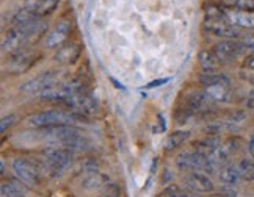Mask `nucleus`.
Returning a JSON list of instances; mask_svg holds the SVG:
<instances>
[{
  "label": "nucleus",
  "instance_id": "nucleus-37",
  "mask_svg": "<svg viewBox=\"0 0 254 197\" xmlns=\"http://www.w3.org/2000/svg\"><path fill=\"white\" fill-rule=\"evenodd\" d=\"M243 66H245L247 69H251V71H254V53L248 55L245 58V61H243Z\"/></svg>",
  "mask_w": 254,
  "mask_h": 197
},
{
  "label": "nucleus",
  "instance_id": "nucleus-22",
  "mask_svg": "<svg viewBox=\"0 0 254 197\" xmlns=\"http://www.w3.org/2000/svg\"><path fill=\"white\" fill-rule=\"evenodd\" d=\"M220 180L224 185H231V186L237 185L242 180V175L239 172V167L234 166V164H228V166L221 167V171H220Z\"/></svg>",
  "mask_w": 254,
  "mask_h": 197
},
{
  "label": "nucleus",
  "instance_id": "nucleus-33",
  "mask_svg": "<svg viewBox=\"0 0 254 197\" xmlns=\"http://www.w3.org/2000/svg\"><path fill=\"white\" fill-rule=\"evenodd\" d=\"M242 44L245 46L247 50H251L254 53V35H247L242 38Z\"/></svg>",
  "mask_w": 254,
  "mask_h": 197
},
{
  "label": "nucleus",
  "instance_id": "nucleus-21",
  "mask_svg": "<svg viewBox=\"0 0 254 197\" xmlns=\"http://www.w3.org/2000/svg\"><path fill=\"white\" fill-rule=\"evenodd\" d=\"M199 83L204 86H215V85H223V86H231V80L228 75L218 74V72H204L199 75Z\"/></svg>",
  "mask_w": 254,
  "mask_h": 197
},
{
  "label": "nucleus",
  "instance_id": "nucleus-2",
  "mask_svg": "<svg viewBox=\"0 0 254 197\" xmlns=\"http://www.w3.org/2000/svg\"><path fill=\"white\" fill-rule=\"evenodd\" d=\"M82 117L71 113H63V111H41L30 116L27 119V124L33 127V129H47V127L54 125H67L75 121H80Z\"/></svg>",
  "mask_w": 254,
  "mask_h": 197
},
{
  "label": "nucleus",
  "instance_id": "nucleus-5",
  "mask_svg": "<svg viewBox=\"0 0 254 197\" xmlns=\"http://www.w3.org/2000/svg\"><path fill=\"white\" fill-rule=\"evenodd\" d=\"M13 171H14L17 179L21 182H24L27 186H38L40 185V180H41L40 171H38V167L28 160L16 158L13 161Z\"/></svg>",
  "mask_w": 254,
  "mask_h": 197
},
{
  "label": "nucleus",
  "instance_id": "nucleus-39",
  "mask_svg": "<svg viewBox=\"0 0 254 197\" xmlns=\"http://www.w3.org/2000/svg\"><path fill=\"white\" fill-rule=\"evenodd\" d=\"M248 152L251 155V158L254 160V135L250 138V141H248Z\"/></svg>",
  "mask_w": 254,
  "mask_h": 197
},
{
  "label": "nucleus",
  "instance_id": "nucleus-35",
  "mask_svg": "<svg viewBox=\"0 0 254 197\" xmlns=\"http://www.w3.org/2000/svg\"><path fill=\"white\" fill-rule=\"evenodd\" d=\"M220 194H221L223 197H236V191H234V188H232L231 185H224V186H221Z\"/></svg>",
  "mask_w": 254,
  "mask_h": 197
},
{
  "label": "nucleus",
  "instance_id": "nucleus-42",
  "mask_svg": "<svg viewBox=\"0 0 254 197\" xmlns=\"http://www.w3.org/2000/svg\"><path fill=\"white\" fill-rule=\"evenodd\" d=\"M223 3H234V0H220Z\"/></svg>",
  "mask_w": 254,
  "mask_h": 197
},
{
  "label": "nucleus",
  "instance_id": "nucleus-10",
  "mask_svg": "<svg viewBox=\"0 0 254 197\" xmlns=\"http://www.w3.org/2000/svg\"><path fill=\"white\" fill-rule=\"evenodd\" d=\"M204 28L213 36L221 39H237L240 36V30L237 27H234L229 21H206Z\"/></svg>",
  "mask_w": 254,
  "mask_h": 197
},
{
  "label": "nucleus",
  "instance_id": "nucleus-25",
  "mask_svg": "<svg viewBox=\"0 0 254 197\" xmlns=\"http://www.w3.org/2000/svg\"><path fill=\"white\" fill-rule=\"evenodd\" d=\"M237 167H239V172L243 180L254 182V161H251L248 158H242L237 163Z\"/></svg>",
  "mask_w": 254,
  "mask_h": 197
},
{
  "label": "nucleus",
  "instance_id": "nucleus-15",
  "mask_svg": "<svg viewBox=\"0 0 254 197\" xmlns=\"http://www.w3.org/2000/svg\"><path fill=\"white\" fill-rule=\"evenodd\" d=\"M28 194V186L19 179H8L0 185L2 197H25Z\"/></svg>",
  "mask_w": 254,
  "mask_h": 197
},
{
  "label": "nucleus",
  "instance_id": "nucleus-4",
  "mask_svg": "<svg viewBox=\"0 0 254 197\" xmlns=\"http://www.w3.org/2000/svg\"><path fill=\"white\" fill-rule=\"evenodd\" d=\"M247 49L242 44V41H236V39H226V41H221L218 44H215L213 47V53L217 55L220 63H232L236 58H239Z\"/></svg>",
  "mask_w": 254,
  "mask_h": 197
},
{
  "label": "nucleus",
  "instance_id": "nucleus-3",
  "mask_svg": "<svg viewBox=\"0 0 254 197\" xmlns=\"http://www.w3.org/2000/svg\"><path fill=\"white\" fill-rule=\"evenodd\" d=\"M43 155L46 158V164L54 174H62L66 171L74 161V152L64 149L58 146H49L43 150Z\"/></svg>",
  "mask_w": 254,
  "mask_h": 197
},
{
  "label": "nucleus",
  "instance_id": "nucleus-38",
  "mask_svg": "<svg viewBox=\"0 0 254 197\" xmlns=\"http://www.w3.org/2000/svg\"><path fill=\"white\" fill-rule=\"evenodd\" d=\"M247 108H248L250 111L254 113V91H251L248 98H247Z\"/></svg>",
  "mask_w": 254,
  "mask_h": 197
},
{
  "label": "nucleus",
  "instance_id": "nucleus-17",
  "mask_svg": "<svg viewBox=\"0 0 254 197\" xmlns=\"http://www.w3.org/2000/svg\"><path fill=\"white\" fill-rule=\"evenodd\" d=\"M221 144L223 143H221V140H220L218 136L210 135V136H206V138H202V140L196 141V143L193 144V147H194V152L209 156L215 149H218Z\"/></svg>",
  "mask_w": 254,
  "mask_h": 197
},
{
  "label": "nucleus",
  "instance_id": "nucleus-36",
  "mask_svg": "<svg viewBox=\"0 0 254 197\" xmlns=\"http://www.w3.org/2000/svg\"><path fill=\"white\" fill-rule=\"evenodd\" d=\"M170 80L168 78H160V80H154V82H151V83H148L146 85V88L148 90H152V88H157V86H162V85H165V83H168Z\"/></svg>",
  "mask_w": 254,
  "mask_h": 197
},
{
  "label": "nucleus",
  "instance_id": "nucleus-29",
  "mask_svg": "<svg viewBox=\"0 0 254 197\" xmlns=\"http://www.w3.org/2000/svg\"><path fill=\"white\" fill-rule=\"evenodd\" d=\"M234 6L240 11L253 13L254 11V0H234Z\"/></svg>",
  "mask_w": 254,
  "mask_h": 197
},
{
  "label": "nucleus",
  "instance_id": "nucleus-31",
  "mask_svg": "<svg viewBox=\"0 0 254 197\" xmlns=\"http://www.w3.org/2000/svg\"><path fill=\"white\" fill-rule=\"evenodd\" d=\"M82 169H83V174L96 172V171H99V164H97L96 160H85L82 163Z\"/></svg>",
  "mask_w": 254,
  "mask_h": 197
},
{
  "label": "nucleus",
  "instance_id": "nucleus-20",
  "mask_svg": "<svg viewBox=\"0 0 254 197\" xmlns=\"http://www.w3.org/2000/svg\"><path fill=\"white\" fill-rule=\"evenodd\" d=\"M207 97L212 102H229L231 100V91L229 86H223V85H215V86H207L206 91Z\"/></svg>",
  "mask_w": 254,
  "mask_h": 197
},
{
  "label": "nucleus",
  "instance_id": "nucleus-1",
  "mask_svg": "<svg viewBox=\"0 0 254 197\" xmlns=\"http://www.w3.org/2000/svg\"><path fill=\"white\" fill-rule=\"evenodd\" d=\"M176 164L182 172H204L213 174L217 171L215 166L206 155H201L198 152H182L176 158Z\"/></svg>",
  "mask_w": 254,
  "mask_h": 197
},
{
  "label": "nucleus",
  "instance_id": "nucleus-7",
  "mask_svg": "<svg viewBox=\"0 0 254 197\" xmlns=\"http://www.w3.org/2000/svg\"><path fill=\"white\" fill-rule=\"evenodd\" d=\"M46 140H51L52 146H63L64 143L74 140V138L80 136V132L72 125H54V127H47L43 132Z\"/></svg>",
  "mask_w": 254,
  "mask_h": 197
},
{
  "label": "nucleus",
  "instance_id": "nucleus-12",
  "mask_svg": "<svg viewBox=\"0 0 254 197\" xmlns=\"http://www.w3.org/2000/svg\"><path fill=\"white\" fill-rule=\"evenodd\" d=\"M71 28H72V22L69 21V19H62V21L55 25L54 30L49 33V36L46 39V46L49 49L60 47L67 39V36H69Z\"/></svg>",
  "mask_w": 254,
  "mask_h": 197
},
{
  "label": "nucleus",
  "instance_id": "nucleus-13",
  "mask_svg": "<svg viewBox=\"0 0 254 197\" xmlns=\"http://www.w3.org/2000/svg\"><path fill=\"white\" fill-rule=\"evenodd\" d=\"M110 183V179L107 174H102L99 171L96 172H88L82 177L80 180V186L85 191H99L102 188H105L107 185Z\"/></svg>",
  "mask_w": 254,
  "mask_h": 197
},
{
  "label": "nucleus",
  "instance_id": "nucleus-34",
  "mask_svg": "<svg viewBox=\"0 0 254 197\" xmlns=\"http://www.w3.org/2000/svg\"><path fill=\"white\" fill-rule=\"evenodd\" d=\"M247 119V113L245 111H242V110H239V111H234L232 114H231V121L234 122V124H240V122H243Z\"/></svg>",
  "mask_w": 254,
  "mask_h": 197
},
{
  "label": "nucleus",
  "instance_id": "nucleus-28",
  "mask_svg": "<svg viewBox=\"0 0 254 197\" xmlns=\"http://www.w3.org/2000/svg\"><path fill=\"white\" fill-rule=\"evenodd\" d=\"M58 2H60V0H41L40 9H38V16H44V14L52 13L55 6L58 5Z\"/></svg>",
  "mask_w": 254,
  "mask_h": 197
},
{
  "label": "nucleus",
  "instance_id": "nucleus-27",
  "mask_svg": "<svg viewBox=\"0 0 254 197\" xmlns=\"http://www.w3.org/2000/svg\"><path fill=\"white\" fill-rule=\"evenodd\" d=\"M162 196L163 197H190L189 193L182 190L181 186L178 185H168V186H165L163 191H162Z\"/></svg>",
  "mask_w": 254,
  "mask_h": 197
},
{
  "label": "nucleus",
  "instance_id": "nucleus-16",
  "mask_svg": "<svg viewBox=\"0 0 254 197\" xmlns=\"http://www.w3.org/2000/svg\"><path fill=\"white\" fill-rule=\"evenodd\" d=\"M33 58L30 56V53L25 50H19L16 53H13L11 58V64H9V71L14 74H22L25 71H28L33 66Z\"/></svg>",
  "mask_w": 254,
  "mask_h": 197
},
{
  "label": "nucleus",
  "instance_id": "nucleus-26",
  "mask_svg": "<svg viewBox=\"0 0 254 197\" xmlns=\"http://www.w3.org/2000/svg\"><path fill=\"white\" fill-rule=\"evenodd\" d=\"M206 21H228V13L215 5L206 6Z\"/></svg>",
  "mask_w": 254,
  "mask_h": 197
},
{
  "label": "nucleus",
  "instance_id": "nucleus-30",
  "mask_svg": "<svg viewBox=\"0 0 254 197\" xmlns=\"http://www.w3.org/2000/svg\"><path fill=\"white\" fill-rule=\"evenodd\" d=\"M102 197H121V190L116 183H109L105 186V191Z\"/></svg>",
  "mask_w": 254,
  "mask_h": 197
},
{
  "label": "nucleus",
  "instance_id": "nucleus-6",
  "mask_svg": "<svg viewBox=\"0 0 254 197\" xmlns=\"http://www.w3.org/2000/svg\"><path fill=\"white\" fill-rule=\"evenodd\" d=\"M57 80V75L52 71H47V72H41L40 75H36L30 80H27L25 83H22L19 86V91L28 94V96H33V94H41L46 88L55 85Z\"/></svg>",
  "mask_w": 254,
  "mask_h": 197
},
{
  "label": "nucleus",
  "instance_id": "nucleus-40",
  "mask_svg": "<svg viewBox=\"0 0 254 197\" xmlns=\"http://www.w3.org/2000/svg\"><path fill=\"white\" fill-rule=\"evenodd\" d=\"M110 82L115 85V88H116V90H121V91H126V86L123 85V83H120L118 80H116V78L115 77H110Z\"/></svg>",
  "mask_w": 254,
  "mask_h": 197
},
{
  "label": "nucleus",
  "instance_id": "nucleus-18",
  "mask_svg": "<svg viewBox=\"0 0 254 197\" xmlns=\"http://www.w3.org/2000/svg\"><path fill=\"white\" fill-rule=\"evenodd\" d=\"M209 102H212V100L207 97L206 93H199V91L191 93L187 97V111L189 113H198V111L206 110Z\"/></svg>",
  "mask_w": 254,
  "mask_h": 197
},
{
  "label": "nucleus",
  "instance_id": "nucleus-32",
  "mask_svg": "<svg viewBox=\"0 0 254 197\" xmlns=\"http://www.w3.org/2000/svg\"><path fill=\"white\" fill-rule=\"evenodd\" d=\"M14 124V114H8V116H5L3 119H2V122H0V132H6V129H9Z\"/></svg>",
  "mask_w": 254,
  "mask_h": 197
},
{
  "label": "nucleus",
  "instance_id": "nucleus-11",
  "mask_svg": "<svg viewBox=\"0 0 254 197\" xmlns=\"http://www.w3.org/2000/svg\"><path fill=\"white\" fill-rule=\"evenodd\" d=\"M66 106L74 108V110L80 111L83 114H96L97 113V102L90 93H82L72 96L69 100L66 102Z\"/></svg>",
  "mask_w": 254,
  "mask_h": 197
},
{
  "label": "nucleus",
  "instance_id": "nucleus-24",
  "mask_svg": "<svg viewBox=\"0 0 254 197\" xmlns=\"http://www.w3.org/2000/svg\"><path fill=\"white\" fill-rule=\"evenodd\" d=\"M190 138V132L189 130H176L173 132L168 140H167V144H165V147H167L168 150H173V149H178V147L181 144H184L185 141H187Z\"/></svg>",
  "mask_w": 254,
  "mask_h": 197
},
{
  "label": "nucleus",
  "instance_id": "nucleus-41",
  "mask_svg": "<svg viewBox=\"0 0 254 197\" xmlns=\"http://www.w3.org/2000/svg\"><path fill=\"white\" fill-rule=\"evenodd\" d=\"M0 166H2V175H5V161H0Z\"/></svg>",
  "mask_w": 254,
  "mask_h": 197
},
{
  "label": "nucleus",
  "instance_id": "nucleus-23",
  "mask_svg": "<svg viewBox=\"0 0 254 197\" xmlns=\"http://www.w3.org/2000/svg\"><path fill=\"white\" fill-rule=\"evenodd\" d=\"M199 64L206 72H215L220 66V61L213 50H201L199 52Z\"/></svg>",
  "mask_w": 254,
  "mask_h": 197
},
{
  "label": "nucleus",
  "instance_id": "nucleus-14",
  "mask_svg": "<svg viewBox=\"0 0 254 197\" xmlns=\"http://www.w3.org/2000/svg\"><path fill=\"white\" fill-rule=\"evenodd\" d=\"M80 46L71 43V44H66L63 47H58V50L54 55V60L57 63H62V64H74L80 56Z\"/></svg>",
  "mask_w": 254,
  "mask_h": 197
},
{
  "label": "nucleus",
  "instance_id": "nucleus-9",
  "mask_svg": "<svg viewBox=\"0 0 254 197\" xmlns=\"http://www.w3.org/2000/svg\"><path fill=\"white\" fill-rule=\"evenodd\" d=\"M184 182L194 193L209 194V193H213V190H215L213 180L204 172H189L184 177Z\"/></svg>",
  "mask_w": 254,
  "mask_h": 197
},
{
  "label": "nucleus",
  "instance_id": "nucleus-19",
  "mask_svg": "<svg viewBox=\"0 0 254 197\" xmlns=\"http://www.w3.org/2000/svg\"><path fill=\"white\" fill-rule=\"evenodd\" d=\"M228 21L237 28H254V14L245 11L228 13Z\"/></svg>",
  "mask_w": 254,
  "mask_h": 197
},
{
  "label": "nucleus",
  "instance_id": "nucleus-8",
  "mask_svg": "<svg viewBox=\"0 0 254 197\" xmlns=\"http://www.w3.org/2000/svg\"><path fill=\"white\" fill-rule=\"evenodd\" d=\"M30 39V35L27 32L21 30V28L11 27L6 32L3 41H2V52L3 53H16L19 50H22L24 44Z\"/></svg>",
  "mask_w": 254,
  "mask_h": 197
}]
</instances>
